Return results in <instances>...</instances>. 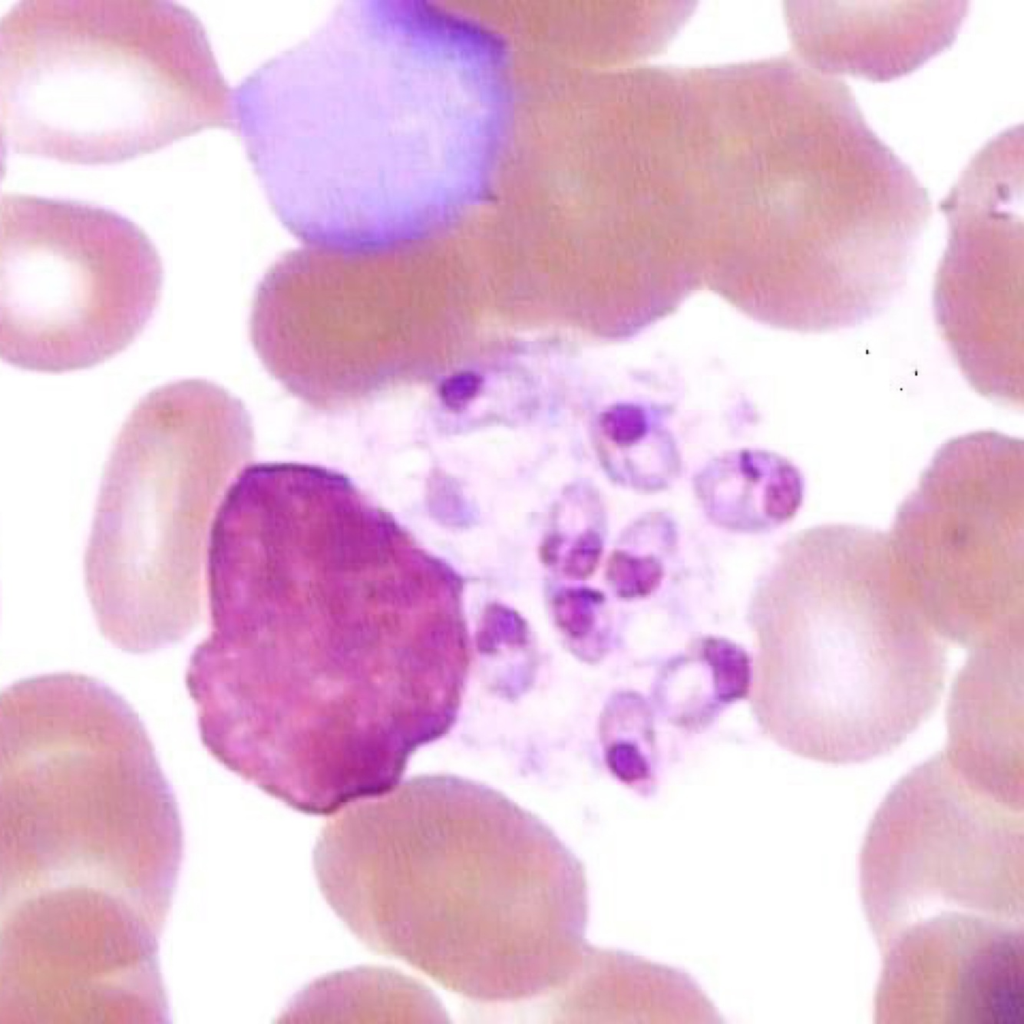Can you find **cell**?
Masks as SVG:
<instances>
[{
  "instance_id": "1",
  "label": "cell",
  "mask_w": 1024,
  "mask_h": 1024,
  "mask_svg": "<svg viewBox=\"0 0 1024 1024\" xmlns=\"http://www.w3.org/2000/svg\"><path fill=\"white\" fill-rule=\"evenodd\" d=\"M511 111L504 41L421 0H348L233 88L269 205L307 246L398 244L486 198Z\"/></svg>"
},
{
  "instance_id": "2",
  "label": "cell",
  "mask_w": 1024,
  "mask_h": 1024,
  "mask_svg": "<svg viewBox=\"0 0 1024 1024\" xmlns=\"http://www.w3.org/2000/svg\"><path fill=\"white\" fill-rule=\"evenodd\" d=\"M398 567L350 548L268 567L210 609L185 683L203 745L295 808L394 788L433 729L432 622Z\"/></svg>"
},
{
  "instance_id": "3",
  "label": "cell",
  "mask_w": 1024,
  "mask_h": 1024,
  "mask_svg": "<svg viewBox=\"0 0 1024 1024\" xmlns=\"http://www.w3.org/2000/svg\"><path fill=\"white\" fill-rule=\"evenodd\" d=\"M319 889L368 949L486 1002L566 985L583 965L582 863L543 822L425 781L348 804L313 851Z\"/></svg>"
},
{
  "instance_id": "4",
  "label": "cell",
  "mask_w": 1024,
  "mask_h": 1024,
  "mask_svg": "<svg viewBox=\"0 0 1024 1024\" xmlns=\"http://www.w3.org/2000/svg\"><path fill=\"white\" fill-rule=\"evenodd\" d=\"M776 603L757 613L752 699L779 745L847 765L901 745L938 705L946 640L927 619L888 534L851 524L788 546Z\"/></svg>"
},
{
  "instance_id": "5",
  "label": "cell",
  "mask_w": 1024,
  "mask_h": 1024,
  "mask_svg": "<svg viewBox=\"0 0 1024 1024\" xmlns=\"http://www.w3.org/2000/svg\"><path fill=\"white\" fill-rule=\"evenodd\" d=\"M215 127L234 130L233 89L182 4L22 0L2 16V152L111 165Z\"/></svg>"
},
{
  "instance_id": "6",
  "label": "cell",
  "mask_w": 1024,
  "mask_h": 1024,
  "mask_svg": "<svg viewBox=\"0 0 1024 1024\" xmlns=\"http://www.w3.org/2000/svg\"><path fill=\"white\" fill-rule=\"evenodd\" d=\"M0 956L88 992L159 961L182 857L178 808L136 797H28L0 806Z\"/></svg>"
},
{
  "instance_id": "7",
  "label": "cell",
  "mask_w": 1024,
  "mask_h": 1024,
  "mask_svg": "<svg viewBox=\"0 0 1024 1024\" xmlns=\"http://www.w3.org/2000/svg\"><path fill=\"white\" fill-rule=\"evenodd\" d=\"M249 433L242 403L199 378L151 390L126 418L84 557L98 628L118 649L155 652L199 623L207 528Z\"/></svg>"
},
{
  "instance_id": "8",
  "label": "cell",
  "mask_w": 1024,
  "mask_h": 1024,
  "mask_svg": "<svg viewBox=\"0 0 1024 1024\" xmlns=\"http://www.w3.org/2000/svg\"><path fill=\"white\" fill-rule=\"evenodd\" d=\"M161 257L124 215L74 199L8 193L0 201V354L62 373L125 350L160 301Z\"/></svg>"
},
{
  "instance_id": "9",
  "label": "cell",
  "mask_w": 1024,
  "mask_h": 1024,
  "mask_svg": "<svg viewBox=\"0 0 1024 1024\" xmlns=\"http://www.w3.org/2000/svg\"><path fill=\"white\" fill-rule=\"evenodd\" d=\"M1023 448L992 430L948 440L888 533L931 625L971 651L1023 645Z\"/></svg>"
},
{
  "instance_id": "10",
  "label": "cell",
  "mask_w": 1024,
  "mask_h": 1024,
  "mask_svg": "<svg viewBox=\"0 0 1024 1024\" xmlns=\"http://www.w3.org/2000/svg\"><path fill=\"white\" fill-rule=\"evenodd\" d=\"M1023 809L960 771L944 752L903 776L867 830L860 894L882 949L949 912L1023 923Z\"/></svg>"
},
{
  "instance_id": "11",
  "label": "cell",
  "mask_w": 1024,
  "mask_h": 1024,
  "mask_svg": "<svg viewBox=\"0 0 1024 1024\" xmlns=\"http://www.w3.org/2000/svg\"><path fill=\"white\" fill-rule=\"evenodd\" d=\"M1023 151L989 140L940 204L948 242L935 276L937 325L969 384L1023 406Z\"/></svg>"
},
{
  "instance_id": "12",
  "label": "cell",
  "mask_w": 1024,
  "mask_h": 1024,
  "mask_svg": "<svg viewBox=\"0 0 1024 1024\" xmlns=\"http://www.w3.org/2000/svg\"><path fill=\"white\" fill-rule=\"evenodd\" d=\"M880 951L876 1022L1024 1024L1023 923L943 913Z\"/></svg>"
},
{
  "instance_id": "13",
  "label": "cell",
  "mask_w": 1024,
  "mask_h": 1024,
  "mask_svg": "<svg viewBox=\"0 0 1024 1024\" xmlns=\"http://www.w3.org/2000/svg\"><path fill=\"white\" fill-rule=\"evenodd\" d=\"M968 1H788L790 39L801 61L827 75L887 82L949 48Z\"/></svg>"
},
{
  "instance_id": "14",
  "label": "cell",
  "mask_w": 1024,
  "mask_h": 1024,
  "mask_svg": "<svg viewBox=\"0 0 1024 1024\" xmlns=\"http://www.w3.org/2000/svg\"><path fill=\"white\" fill-rule=\"evenodd\" d=\"M970 653L951 690L944 752L982 787L1023 802V647Z\"/></svg>"
},
{
  "instance_id": "15",
  "label": "cell",
  "mask_w": 1024,
  "mask_h": 1024,
  "mask_svg": "<svg viewBox=\"0 0 1024 1024\" xmlns=\"http://www.w3.org/2000/svg\"><path fill=\"white\" fill-rule=\"evenodd\" d=\"M695 490L716 524L758 532L794 517L802 504L804 482L799 470L785 458L742 449L707 464L695 478Z\"/></svg>"
},
{
  "instance_id": "16",
  "label": "cell",
  "mask_w": 1024,
  "mask_h": 1024,
  "mask_svg": "<svg viewBox=\"0 0 1024 1024\" xmlns=\"http://www.w3.org/2000/svg\"><path fill=\"white\" fill-rule=\"evenodd\" d=\"M663 568L652 556H638L625 551L614 552L606 569L607 580L624 598L650 595L661 584Z\"/></svg>"
},
{
  "instance_id": "17",
  "label": "cell",
  "mask_w": 1024,
  "mask_h": 1024,
  "mask_svg": "<svg viewBox=\"0 0 1024 1024\" xmlns=\"http://www.w3.org/2000/svg\"><path fill=\"white\" fill-rule=\"evenodd\" d=\"M714 641L707 644V658L714 670L715 683L722 699L731 700L746 692L748 666L744 654L730 643Z\"/></svg>"
},
{
  "instance_id": "18",
  "label": "cell",
  "mask_w": 1024,
  "mask_h": 1024,
  "mask_svg": "<svg viewBox=\"0 0 1024 1024\" xmlns=\"http://www.w3.org/2000/svg\"><path fill=\"white\" fill-rule=\"evenodd\" d=\"M600 425L605 436L621 447L638 444L650 430V419L645 409L633 404H617L601 416Z\"/></svg>"
},
{
  "instance_id": "19",
  "label": "cell",
  "mask_w": 1024,
  "mask_h": 1024,
  "mask_svg": "<svg viewBox=\"0 0 1024 1024\" xmlns=\"http://www.w3.org/2000/svg\"><path fill=\"white\" fill-rule=\"evenodd\" d=\"M602 554V541L593 531L583 533L569 551L564 570L575 579L589 577L596 569Z\"/></svg>"
},
{
  "instance_id": "20",
  "label": "cell",
  "mask_w": 1024,
  "mask_h": 1024,
  "mask_svg": "<svg viewBox=\"0 0 1024 1024\" xmlns=\"http://www.w3.org/2000/svg\"><path fill=\"white\" fill-rule=\"evenodd\" d=\"M481 378L471 371L455 373L445 379L439 389L442 401L451 409L464 407L479 391Z\"/></svg>"
}]
</instances>
